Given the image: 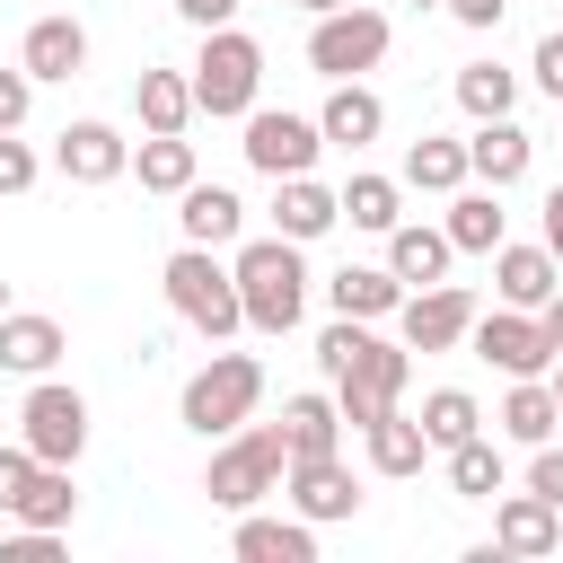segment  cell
Returning <instances> with one entry per match:
<instances>
[{"mask_svg":"<svg viewBox=\"0 0 563 563\" xmlns=\"http://www.w3.org/2000/svg\"><path fill=\"white\" fill-rule=\"evenodd\" d=\"M229 273H238V308H246L255 334H290V325H299V308H308L299 238H255V246H238Z\"/></svg>","mask_w":563,"mask_h":563,"instance_id":"6da1fadb","label":"cell"},{"mask_svg":"<svg viewBox=\"0 0 563 563\" xmlns=\"http://www.w3.org/2000/svg\"><path fill=\"white\" fill-rule=\"evenodd\" d=\"M282 466H290L282 422H238V431H229V449L211 457L202 493H211V510H255L264 493H282Z\"/></svg>","mask_w":563,"mask_h":563,"instance_id":"7a4b0ae2","label":"cell"},{"mask_svg":"<svg viewBox=\"0 0 563 563\" xmlns=\"http://www.w3.org/2000/svg\"><path fill=\"white\" fill-rule=\"evenodd\" d=\"M158 290H167V308H176L185 325H202L211 343L246 325V308H238V273H229V264H211V246H176V255H167V273H158Z\"/></svg>","mask_w":563,"mask_h":563,"instance_id":"3957f363","label":"cell"},{"mask_svg":"<svg viewBox=\"0 0 563 563\" xmlns=\"http://www.w3.org/2000/svg\"><path fill=\"white\" fill-rule=\"evenodd\" d=\"M255 396H264V361H255V352H211V361L185 378V431L229 440V431L255 413Z\"/></svg>","mask_w":563,"mask_h":563,"instance_id":"277c9868","label":"cell"},{"mask_svg":"<svg viewBox=\"0 0 563 563\" xmlns=\"http://www.w3.org/2000/svg\"><path fill=\"white\" fill-rule=\"evenodd\" d=\"M264 88V44L238 26H202V62H194V114H246Z\"/></svg>","mask_w":563,"mask_h":563,"instance_id":"5b68a950","label":"cell"},{"mask_svg":"<svg viewBox=\"0 0 563 563\" xmlns=\"http://www.w3.org/2000/svg\"><path fill=\"white\" fill-rule=\"evenodd\" d=\"M387 62V18L378 9H325L317 18V35H308V70H325V79H361V70H378Z\"/></svg>","mask_w":563,"mask_h":563,"instance_id":"8992f818","label":"cell"},{"mask_svg":"<svg viewBox=\"0 0 563 563\" xmlns=\"http://www.w3.org/2000/svg\"><path fill=\"white\" fill-rule=\"evenodd\" d=\"M405 369H413V361H405L396 343H378V334H369V343H361V352L334 369V413H343L352 431H369V422H378V413L405 396Z\"/></svg>","mask_w":563,"mask_h":563,"instance_id":"52a82bcc","label":"cell"},{"mask_svg":"<svg viewBox=\"0 0 563 563\" xmlns=\"http://www.w3.org/2000/svg\"><path fill=\"white\" fill-rule=\"evenodd\" d=\"M466 343H475L501 378H545V361H554V343H545L537 308H493V317H475V325H466Z\"/></svg>","mask_w":563,"mask_h":563,"instance_id":"ba28073f","label":"cell"},{"mask_svg":"<svg viewBox=\"0 0 563 563\" xmlns=\"http://www.w3.org/2000/svg\"><path fill=\"white\" fill-rule=\"evenodd\" d=\"M26 449H35V466H70L79 449H88V405H79V387H62V378H44L35 396H26Z\"/></svg>","mask_w":563,"mask_h":563,"instance_id":"9c48e42d","label":"cell"},{"mask_svg":"<svg viewBox=\"0 0 563 563\" xmlns=\"http://www.w3.org/2000/svg\"><path fill=\"white\" fill-rule=\"evenodd\" d=\"M246 167H264V176H308L317 167V150H325V132L308 123V114H255L246 106Z\"/></svg>","mask_w":563,"mask_h":563,"instance_id":"30bf717a","label":"cell"},{"mask_svg":"<svg viewBox=\"0 0 563 563\" xmlns=\"http://www.w3.org/2000/svg\"><path fill=\"white\" fill-rule=\"evenodd\" d=\"M396 317H405V352H449V343H466V325H475V290L422 282L413 299H396Z\"/></svg>","mask_w":563,"mask_h":563,"instance_id":"8fae6325","label":"cell"},{"mask_svg":"<svg viewBox=\"0 0 563 563\" xmlns=\"http://www.w3.org/2000/svg\"><path fill=\"white\" fill-rule=\"evenodd\" d=\"M282 493H290V510L317 528V519H352L361 510V484H352V466L325 449V457H290L282 466Z\"/></svg>","mask_w":563,"mask_h":563,"instance_id":"7c38bea8","label":"cell"},{"mask_svg":"<svg viewBox=\"0 0 563 563\" xmlns=\"http://www.w3.org/2000/svg\"><path fill=\"white\" fill-rule=\"evenodd\" d=\"M53 158H62V176H70V185H114V176L132 167V141H123L114 123H70Z\"/></svg>","mask_w":563,"mask_h":563,"instance_id":"4fadbf2b","label":"cell"},{"mask_svg":"<svg viewBox=\"0 0 563 563\" xmlns=\"http://www.w3.org/2000/svg\"><path fill=\"white\" fill-rule=\"evenodd\" d=\"M493 290H501V308H545L554 290H563V264L545 255V246H493Z\"/></svg>","mask_w":563,"mask_h":563,"instance_id":"5bb4252c","label":"cell"},{"mask_svg":"<svg viewBox=\"0 0 563 563\" xmlns=\"http://www.w3.org/2000/svg\"><path fill=\"white\" fill-rule=\"evenodd\" d=\"M563 545V510L537 501V493H501L493 510V554H554Z\"/></svg>","mask_w":563,"mask_h":563,"instance_id":"9a60e30c","label":"cell"},{"mask_svg":"<svg viewBox=\"0 0 563 563\" xmlns=\"http://www.w3.org/2000/svg\"><path fill=\"white\" fill-rule=\"evenodd\" d=\"M79 62H88V26L79 18H35L26 44H18V70L26 79H70Z\"/></svg>","mask_w":563,"mask_h":563,"instance_id":"2e32d148","label":"cell"},{"mask_svg":"<svg viewBox=\"0 0 563 563\" xmlns=\"http://www.w3.org/2000/svg\"><path fill=\"white\" fill-rule=\"evenodd\" d=\"M528 150H537V141H528L510 114H484L475 141H466V176H484V185H519V176H528Z\"/></svg>","mask_w":563,"mask_h":563,"instance_id":"e0dca14e","label":"cell"},{"mask_svg":"<svg viewBox=\"0 0 563 563\" xmlns=\"http://www.w3.org/2000/svg\"><path fill=\"white\" fill-rule=\"evenodd\" d=\"M176 220H185V246H229L246 229V202L229 185H185L176 194Z\"/></svg>","mask_w":563,"mask_h":563,"instance_id":"ac0fdd59","label":"cell"},{"mask_svg":"<svg viewBox=\"0 0 563 563\" xmlns=\"http://www.w3.org/2000/svg\"><path fill=\"white\" fill-rule=\"evenodd\" d=\"M238 563H317V537H308V519H255V510H238Z\"/></svg>","mask_w":563,"mask_h":563,"instance_id":"d6986e66","label":"cell"},{"mask_svg":"<svg viewBox=\"0 0 563 563\" xmlns=\"http://www.w3.org/2000/svg\"><path fill=\"white\" fill-rule=\"evenodd\" d=\"M53 361H62V325H53V317H18V308H0V369L44 378Z\"/></svg>","mask_w":563,"mask_h":563,"instance_id":"ffe728a7","label":"cell"},{"mask_svg":"<svg viewBox=\"0 0 563 563\" xmlns=\"http://www.w3.org/2000/svg\"><path fill=\"white\" fill-rule=\"evenodd\" d=\"M317 132H325V141H343V150H361V141H378V132H387V106H378L361 79H334V97H325Z\"/></svg>","mask_w":563,"mask_h":563,"instance_id":"44dd1931","label":"cell"},{"mask_svg":"<svg viewBox=\"0 0 563 563\" xmlns=\"http://www.w3.org/2000/svg\"><path fill=\"white\" fill-rule=\"evenodd\" d=\"M273 185H282V202H273L282 238H299V246H308V238H325V229L343 220V211H334V194H325L317 176H273Z\"/></svg>","mask_w":563,"mask_h":563,"instance_id":"7402d4cb","label":"cell"},{"mask_svg":"<svg viewBox=\"0 0 563 563\" xmlns=\"http://www.w3.org/2000/svg\"><path fill=\"white\" fill-rule=\"evenodd\" d=\"M501 229H510L501 185H484V194H457V202H449V246H457V255H493V246H501Z\"/></svg>","mask_w":563,"mask_h":563,"instance_id":"603a6c76","label":"cell"},{"mask_svg":"<svg viewBox=\"0 0 563 563\" xmlns=\"http://www.w3.org/2000/svg\"><path fill=\"white\" fill-rule=\"evenodd\" d=\"M449 255H457V246H449V229H413V220H396V229H387V273H396V282H440V273H449Z\"/></svg>","mask_w":563,"mask_h":563,"instance_id":"cb8c5ba5","label":"cell"},{"mask_svg":"<svg viewBox=\"0 0 563 563\" xmlns=\"http://www.w3.org/2000/svg\"><path fill=\"white\" fill-rule=\"evenodd\" d=\"M361 440H369V466H378V475H422V457H431L422 422H413V413H396V405H387Z\"/></svg>","mask_w":563,"mask_h":563,"instance_id":"d4e9b609","label":"cell"},{"mask_svg":"<svg viewBox=\"0 0 563 563\" xmlns=\"http://www.w3.org/2000/svg\"><path fill=\"white\" fill-rule=\"evenodd\" d=\"M132 106H141V132H185L194 123V79L185 70H141Z\"/></svg>","mask_w":563,"mask_h":563,"instance_id":"484cf974","label":"cell"},{"mask_svg":"<svg viewBox=\"0 0 563 563\" xmlns=\"http://www.w3.org/2000/svg\"><path fill=\"white\" fill-rule=\"evenodd\" d=\"M325 290H334V317H387V308L405 299V282H396L387 264H343Z\"/></svg>","mask_w":563,"mask_h":563,"instance_id":"4316f807","label":"cell"},{"mask_svg":"<svg viewBox=\"0 0 563 563\" xmlns=\"http://www.w3.org/2000/svg\"><path fill=\"white\" fill-rule=\"evenodd\" d=\"M132 167H141V194H185L194 185V141L185 132H150L132 150Z\"/></svg>","mask_w":563,"mask_h":563,"instance_id":"83f0119b","label":"cell"},{"mask_svg":"<svg viewBox=\"0 0 563 563\" xmlns=\"http://www.w3.org/2000/svg\"><path fill=\"white\" fill-rule=\"evenodd\" d=\"M70 510H79L70 466H35V475H26V493L9 501V519H26V528H70Z\"/></svg>","mask_w":563,"mask_h":563,"instance_id":"f1b7e54d","label":"cell"},{"mask_svg":"<svg viewBox=\"0 0 563 563\" xmlns=\"http://www.w3.org/2000/svg\"><path fill=\"white\" fill-rule=\"evenodd\" d=\"M405 185H422V194H457V185H466V141L422 132V141L405 150Z\"/></svg>","mask_w":563,"mask_h":563,"instance_id":"f546056e","label":"cell"},{"mask_svg":"<svg viewBox=\"0 0 563 563\" xmlns=\"http://www.w3.org/2000/svg\"><path fill=\"white\" fill-rule=\"evenodd\" d=\"M413 422H422V440H431V449H457V440H475V431H484V413H475V396H466V387H431Z\"/></svg>","mask_w":563,"mask_h":563,"instance_id":"4dcf8cb0","label":"cell"},{"mask_svg":"<svg viewBox=\"0 0 563 563\" xmlns=\"http://www.w3.org/2000/svg\"><path fill=\"white\" fill-rule=\"evenodd\" d=\"M554 422H563V405H554V387H545V378H519V387L501 396V431H510V440H528V449H537V440H554Z\"/></svg>","mask_w":563,"mask_h":563,"instance_id":"1f68e13d","label":"cell"},{"mask_svg":"<svg viewBox=\"0 0 563 563\" xmlns=\"http://www.w3.org/2000/svg\"><path fill=\"white\" fill-rule=\"evenodd\" d=\"M334 431H343V413H334L325 396H290V405H282V440H290V457H325Z\"/></svg>","mask_w":563,"mask_h":563,"instance_id":"d6a6232c","label":"cell"},{"mask_svg":"<svg viewBox=\"0 0 563 563\" xmlns=\"http://www.w3.org/2000/svg\"><path fill=\"white\" fill-rule=\"evenodd\" d=\"M449 457V493H466V501H493L501 493V449L475 431V440H457V449H440Z\"/></svg>","mask_w":563,"mask_h":563,"instance_id":"836d02e7","label":"cell"},{"mask_svg":"<svg viewBox=\"0 0 563 563\" xmlns=\"http://www.w3.org/2000/svg\"><path fill=\"white\" fill-rule=\"evenodd\" d=\"M510 97H519V79H510L501 62H466V70H457V106H466L475 123H484V114H510Z\"/></svg>","mask_w":563,"mask_h":563,"instance_id":"e575fe53","label":"cell"},{"mask_svg":"<svg viewBox=\"0 0 563 563\" xmlns=\"http://www.w3.org/2000/svg\"><path fill=\"white\" fill-rule=\"evenodd\" d=\"M334 211H343L352 229H396V185H387V176H352V185L334 194Z\"/></svg>","mask_w":563,"mask_h":563,"instance_id":"d590c367","label":"cell"},{"mask_svg":"<svg viewBox=\"0 0 563 563\" xmlns=\"http://www.w3.org/2000/svg\"><path fill=\"white\" fill-rule=\"evenodd\" d=\"M0 563H62V545H53V528H18V537H0Z\"/></svg>","mask_w":563,"mask_h":563,"instance_id":"8d00e7d4","label":"cell"},{"mask_svg":"<svg viewBox=\"0 0 563 563\" xmlns=\"http://www.w3.org/2000/svg\"><path fill=\"white\" fill-rule=\"evenodd\" d=\"M528 493L563 510V449H545V440H537V466H528Z\"/></svg>","mask_w":563,"mask_h":563,"instance_id":"74e56055","label":"cell"},{"mask_svg":"<svg viewBox=\"0 0 563 563\" xmlns=\"http://www.w3.org/2000/svg\"><path fill=\"white\" fill-rule=\"evenodd\" d=\"M26 185H35V150L0 132V194H26Z\"/></svg>","mask_w":563,"mask_h":563,"instance_id":"f35d334b","label":"cell"},{"mask_svg":"<svg viewBox=\"0 0 563 563\" xmlns=\"http://www.w3.org/2000/svg\"><path fill=\"white\" fill-rule=\"evenodd\" d=\"M26 475H35V449H26V440H18V449H0V510L26 493Z\"/></svg>","mask_w":563,"mask_h":563,"instance_id":"ab89813d","label":"cell"},{"mask_svg":"<svg viewBox=\"0 0 563 563\" xmlns=\"http://www.w3.org/2000/svg\"><path fill=\"white\" fill-rule=\"evenodd\" d=\"M26 97H35V79H26V70H0V132L26 123Z\"/></svg>","mask_w":563,"mask_h":563,"instance_id":"60d3db41","label":"cell"},{"mask_svg":"<svg viewBox=\"0 0 563 563\" xmlns=\"http://www.w3.org/2000/svg\"><path fill=\"white\" fill-rule=\"evenodd\" d=\"M537 88L563 106V35H545V44H537Z\"/></svg>","mask_w":563,"mask_h":563,"instance_id":"b9f144b4","label":"cell"},{"mask_svg":"<svg viewBox=\"0 0 563 563\" xmlns=\"http://www.w3.org/2000/svg\"><path fill=\"white\" fill-rule=\"evenodd\" d=\"M176 18H185V26H229L238 0H176Z\"/></svg>","mask_w":563,"mask_h":563,"instance_id":"7bdbcfd3","label":"cell"},{"mask_svg":"<svg viewBox=\"0 0 563 563\" xmlns=\"http://www.w3.org/2000/svg\"><path fill=\"white\" fill-rule=\"evenodd\" d=\"M440 9H449L457 26H493V18H501V0H440Z\"/></svg>","mask_w":563,"mask_h":563,"instance_id":"ee69618b","label":"cell"},{"mask_svg":"<svg viewBox=\"0 0 563 563\" xmlns=\"http://www.w3.org/2000/svg\"><path fill=\"white\" fill-rule=\"evenodd\" d=\"M545 255H554V264H563V185H554V194H545Z\"/></svg>","mask_w":563,"mask_h":563,"instance_id":"f6af8a7d","label":"cell"},{"mask_svg":"<svg viewBox=\"0 0 563 563\" xmlns=\"http://www.w3.org/2000/svg\"><path fill=\"white\" fill-rule=\"evenodd\" d=\"M537 325H545V343H554V352H563V290H554V299H545V308H537Z\"/></svg>","mask_w":563,"mask_h":563,"instance_id":"bcb514c9","label":"cell"},{"mask_svg":"<svg viewBox=\"0 0 563 563\" xmlns=\"http://www.w3.org/2000/svg\"><path fill=\"white\" fill-rule=\"evenodd\" d=\"M299 9H308V18H325V9H343V0H299Z\"/></svg>","mask_w":563,"mask_h":563,"instance_id":"7dc6e473","label":"cell"},{"mask_svg":"<svg viewBox=\"0 0 563 563\" xmlns=\"http://www.w3.org/2000/svg\"><path fill=\"white\" fill-rule=\"evenodd\" d=\"M554 405H563V369H554Z\"/></svg>","mask_w":563,"mask_h":563,"instance_id":"c3c4849f","label":"cell"},{"mask_svg":"<svg viewBox=\"0 0 563 563\" xmlns=\"http://www.w3.org/2000/svg\"><path fill=\"white\" fill-rule=\"evenodd\" d=\"M0 308H9V282H0Z\"/></svg>","mask_w":563,"mask_h":563,"instance_id":"681fc988","label":"cell"},{"mask_svg":"<svg viewBox=\"0 0 563 563\" xmlns=\"http://www.w3.org/2000/svg\"><path fill=\"white\" fill-rule=\"evenodd\" d=\"M413 9H431V0H413Z\"/></svg>","mask_w":563,"mask_h":563,"instance_id":"f907efd6","label":"cell"}]
</instances>
